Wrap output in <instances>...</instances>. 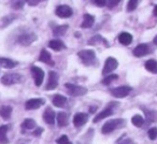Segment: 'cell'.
I'll list each match as a JSON object with an SVG mask.
<instances>
[{"mask_svg":"<svg viewBox=\"0 0 157 144\" xmlns=\"http://www.w3.org/2000/svg\"><path fill=\"white\" fill-rule=\"evenodd\" d=\"M36 40H37V36L33 32H24L18 37L17 42L20 44H22V45L27 46V45H30Z\"/></svg>","mask_w":157,"mask_h":144,"instance_id":"cell-6","label":"cell"},{"mask_svg":"<svg viewBox=\"0 0 157 144\" xmlns=\"http://www.w3.org/2000/svg\"><path fill=\"white\" fill-rule=\"evenodd\" d=\"M139 1L140 0H129L128 6H127V11L131 12V11H133V10H136V8L139 5Z\"/></svg>","mask_w":157,"mask_h":144,"instance_id":"cell-31","label":"cell"},{"mask_svg":"<svg viewBox=\"0 0 157 144\" xmlns=\"http://www.w3.org/2000/svg\"><path fill=\"white\" fill-rule=\"evenodd\" d=\"M67 30H68L67 25H61V26L56 27V28L54 29V31H53V33H54V36H56V37H61V36L65 35Z\"/></svg>","mask_w":157,"mask_h":144,"instance_id":"cell-28","label":"cell"},{"mask_svg":"<svg viewBox=\"0 0 157 144\" xmlns=\"http://www.w3.org/2000/svg\"><path fill=\"white\" fill-rule=\"evenodd\" d=\"M131 123L135 125L136 127H141L142 125L144 124V118L142 117L141 115H135L132 118H131Z\"/></svg>","mask_w":157,"mask_h":144,"instance_id":"cell-29","label":"cell"},{"mask_svg":"<svg viewBox=\"0 0 157 144\" xmlns=\"http://www.w3.org/2000/svg\"><path fill=\"white\" fill-rule=\"evenodd\" d=\"M56 15L60 18H68L72 15V9L69 7V6H58L56 8Z\"/></svg>","mask_w":157,"mask_h":144,"instance_id":"cell-10","label":"cell"},{"mask_svg":"<svg viewBox=\"0 0 157 144\" xmlns=\"http://www.w3.org/2000/svg\"><path fill=\"white\" fill-rule=\"evenodd\" d=\"M120 2H121V0H110L109 2H107V3H109V8H110V9H112L113 7L117 6Z\"/></svg>","mask_w":157,"mask_h":144,"instance_id":"cell-36","label":"cell"},{"mask_svg":"<svg viewBox=\"0 0 157 144\" xmlns=\"http://www.w3.org/2000/svg\"><path fill=\"white\" fill-rule=\"evenodd\" d=\"M42 132H43V129H42V128H38V129H36V130L33 131V135L38 137V135H40Z\"/></svg>","mask_w":157,"mask_h":144,"instance_id":"cell-38","label":"cell"},{"mask_svg":"<svg viewBox=\"0 0 157 144\" xmlns=\"http://www.w3.org/2000/svg\"><path fill=\"white\" fill-rule=\"evenodd\" d=\"M43 118H44V122L48 125H53L55 123V113L51 108H48V109L44 111L43 114Z\"/></svg>","mask_w":157,"mask_h":144,"instance_id":"cell-15","label":"cell"},{"mask_svg":"<svg viewBox=\"0 0 157 144\" xmlns=\"http://www.w3.org/2000/svg\"><path fill=\"white\" fill-rule=\"evenodd\" d=\"M58 86V74L55 71L48 72V81L45 86L46 90H53Z\"/></svg>","mask_w":157,"mask_h":144,"instance_id":"cell-9","label":"cell"},{"mask_svg":"<svg viewBox=\"0 0 157 144\" xmlns=\"http://www.w3.org/2000/svg\"><path fill=\"white\" fill-rule=\"evenodd\" d=\"M31 73H33V80H35V83L37 86H41V84L43 83L44 80V71L39 67H36L33 66L31 67Z\"/></svg>","mask_w":157,"mask_h":144,"instance_id":"cell-7","label":"cell"},{"mask_svg":"<svg viewBox=\"0 0 157 144\" xmlns=\"http://www.w3.org/2000/svg\"><path fill=\"white\" fill-rule=\"evenodd\" d=\"M48 46H50L52 50L56 51V52H59V51H61L63 48H65V44L63 43V42L60 41V40L58 39H54V40H51L50 43H48Z\"/></svg>","mask_w":157,"mask_h":144,"instance_id":"cell-20","label":"cell"},{"mask_svg":"<svg viewBox=\"0 0 157 144\" xmlns=\"http://www.w3.org/2000/svg\"><path fill=\"white\" fill-rule=\"evenodd\" d=\"M117 66H118V61L116 60L115 58H113V57L107 58V60H105V67H103V70H102L103 75L109 74L110 72L114 71V70L117 68Z\"/></svg>","mask_w":157,"mask_h":144,"instance_id":"cell-8","label":"cell"},{"mask_svg":"<svg viewBox=\"0 0 157 144\" xmlns=\"http://www.w3.org/2000/svg\"><path fill=\"white\" fill-rule=\"evenodd\" d=\"M100 42H102L103 44H105V46H109V44H108L107 40L103 39L101 36H95V37H93L92 39L88 41V44H90V45H97V44H99Z\"/></svg>","mask_w":157,"mask_h":144,"instance_id":"cell-27","label":"cell"},{"mask_svg":"<svg viewBox=\"0 0 157 144\" xmlns=\"http://www.w3.org/2000/svg\"><path fill=\"white\" fill-rule=\"evenodd\" d=\"M147 135H148V138H150L151 140L157 139V128H156V127H153V128H151L150 130H148Z\"/></svg>","mask_w":157,"mask_h":144,"instance_id":"cell-32","label":"cell"},{"mask_svg":"<svg viewBox=\"0 0 157 144\" xmlns=\"http://www.w3.org/2000/svg\"><path fill=\"white\" fill-rule=\"evenodd\" d=\"M44 104V100L41 98H33L29 99L28 101H26L25 103V109L26 110H36L39 109L40 107Z\"/></svg>","mask_w":157,"mask_h":144,"instance_id":"cell-11","label":"cell"},{"mask_svg":"<svg viewBox=\"0 0 157 144\" xmlns=\"http://www.w3.org/2000/svg\"><path fill=\"white\" fill-rule=\"evenodd\" d=\"M117 75L116 74H111V75H108L107 74V77L103 79V81H102V83L105 84V85H109V84H111L113 81H115V80H117Z\"/></svg>","mask_w":157,"mask_h":144,"instance_id":"cell-30","label":"cell"},{"mask_svg":"<svg viewBox=\"0 0 157 144\" xmlns=\"http://www.w3.org/2000/svg\"><path fill=\"white\" fill-rule=\"evenodd\" d=\"M42 1H44V0H27V3L29 6H37L38 3L42 2Z\"/></svg>","mask_w":157,"mask_h":144,"instance_id":"cell-37","label":"cell"},{"mask_svg":"<svg viewBox=\"0 0 157 144\" xmlns=\"http://www.w3.org/2000/svg\"><path fill=\"white\" fill-rule=\"evenodd\" d=\"M145 69L152 72L154 74H157V61L154 59H150L145 63Z\"/></svg>","mask_w":157,"mask_h":144,"instance_id":"cell-24","label":"cell"},{"mask_svg":"<svg viewBox=\"0 0 157 144\" xmlns=\"http://www.w3.org/2000/svg\"><path fill=\"white\" fill-rule=\"evenodd\" d=\"M12 114V108L10 105H2V107L0 108V116L5 119H8L10 118Z\"/></svg>","mask_w":157,"mask_h":144,"instance_id":"cell-23","label":"cell"},{"mask_svg":"<svg viewBox=\"0 0 157 144\" xmlns=\"http://www.w3.org/2000/svg\"><path fill=\"white\" fill-rule=\"evenodd\" d=\"M56 142H57V144H71V142L69 141V139H68V137L66 135L58 138V139L56 140Z\"/></svg>","mask_w":157,"mask_h":144,"instance_id":"cell-33","label":"cell"},{"mask_svg":"<svg viewBox=\"0 0 157 144\" xmlns=\"http://www.w3.org/2000/svg\"><path fill=\"white\" fill-rule=\"evenodd\" d=\"M118 144H133V142H132V140H131V139H126V140H124V141L121 142V143H118Z\"/></svg>","mask_w":157,"mask_h":144,"instance_id":"cell-39","label":"cell"},{"mask_svg":"<svg viewBox=\"0 0 157 144\" xmlns=\"http://www.w3.org/2000/svg\"><path fill=\"white\" fill-rule=\"evenodd\" d=\"M22 81V75L18 73H7L1 78V83L3 85H14L16 83H20Z\"/></svg>","mask_w":157,"mask_h":144,"instance_id":"cell-3","label":"cell"},{"mask_svg":"<svg viewBox=\"0 0 157 144\" xmlns=\"http://www.w3.org/2000/svg\"><path fill=\"white\" fill-rule=\"evenodd\" d=\"M95 23V17L90 14H84L83 15V22H82L81 26L82 28H90Z\"/></svg>","mask_w":157,"mask_h":144,"instance_id":"cell-16","label":"cell"},{"mask_svg":"<svg viewBox=\"0 0 157 144\" xmlns=\"http://www.w3.org/2000/svg\"><path fill=\"white\" fill-rule=\"evenodd\" d=\"M27 2V0H16V2L13 3V8L14 9H22L24 3Z\"/></svg>","mask_w":157,"mask_h":144,"instance_id":"cell-34","label":"cell"},{"mask_svg":"<svg viewBox=\"0 0 157 144\" xmlns=\"http://www.w3.org/2000/svg\"><path fill=\"white\" fill-rule=\"evenodd\" d=\"M39 60L44 63H48V65H54V63H53V60H52V56H51V54L46 50L41 51L40 56H39Z\"/></svg>","mask_w":157,"mask_h":144,"instance_id":"cell-18","label":"cell"},{"mask_svg":"<svg viewBox=\"0 0 157 144\" xmlns=\"http://www.w3.org/2000/svg\"><path fill=\"white\" fill-rule=\"evenodd\" d=\"M118 41L123 45H129L132 42V36L129 32H122L118 36Z\"/></svg>","mask_w":157,"mask_h":144,"instance_id":"cell-19","label":"cell"},{"mask_svg":"<svg viewBox=\"0 0 157 144\" xmlns=\"http://www.w3.org/2000/svg\"><path fill=\"white\" fill-rule=\"evenodd\" d=\"M66 88L68 89L69 95L73 97H78V96H83L87 93V89L83 86H78L75 84H70V83H66Z\"/></svg>","mask_w":157,"mask_h":144,"instance_id":"cell-4","label":"cell"},{"mask_svg":"<svg viewBox=\"0 0 157 144\" xmlns=\"http://www.w3.org/2000/svg\"><path fill=\"white\" fill-rule=\"evenodd\" d=\"M53 104L57 108H63L67 104V98L61 95H55L53 98Z\"/></svg>","mask_w":157,"mask_h":144,"instance_id":"cell-17","label":"cell"},{"mask_svg":"<svg viewBox=\"0 0 157 144\" xmlns=\"http://www.w3.org/2000/svg\"><path fill=\"white\" fill-rule=\"evenodd\" d=\"M88 116L85 113H76L73 117V124L75 127H81L87 122Z\"/></svg>","mask_w":157,"mask_h":144,"instance_id":"cell-13","label":"cell"},{"mask_svg":"<svg viewBox=\"0 0 157 144\" xmlns=\"http://www.w3.org/2000/svg\"><path fill=\"white\" fill-rule=\"evenodd\" d=\"M9 130V126L8 125H2L0 126V143L1 144H7L9 142L7 138V131Z\"/></svg>","mask_w":157,"mask_h":144,"instance_id":"cell-22","label":"cell"},{"mask_svg":"<svg viewBox=\"0 0 157 144\" xmlns=\"http://www.w3.org/2000/svg\"><path fill=\"white\" fill-rule=\"evenodd\" d=\"M150 53V46L147 44H139L137 47L133 50V55L136 57H142L145 56Z\"/></svg>","mask_w":157,"mask_h":144,"instance_id":"cell-12","label":"cell"},{"mask_svg":"<svg viewBox=\"0 0 157 144\" xmlns=\"http://www.w3.org/2000/svg\"><path fill=\"white\" fill-rule=\"evenodd\" d=\"M107 2H108V0H94L95 5L98 6V7H100V8L105 7V6L107 5Z\"/></svg>","mask_w":157,"mask_h":144,"instance_id":"cell-35","label":"cell"},{"mask_svg":"<svg viewBox=\"0 0 157 144\" xmlns=\"http://www.w3.org/2000/svg\"><path fill=\"white\" fill-rule=\"evenodd\" d=\"M57 123H58V126L63 127L68 124V115L65 112H60V113L57 114Z\"/></svg>","mask_w":157,"mask_h":144,"instance_id":"cell-25","label":"cell"},{"mask_svg":"<svg viewBox=\"0 0 157 144\" xmlns=\"http://www.w3.org/2000/svg\"><path fill=\"white\" fill-rule=\"evenodd\" d=\"M78 57L81 58L82 63L85 66H93L97 63L96 54H95L94 51L83 50V51H81V52H78Z\"/></svg>","mask_w":157,"mask_h":144,"instance_id":"cell-2","label":"cell"},{"mask_svg":"<svg viewBox=\"0 0 157 144\" xmlns=\"http://www.w3.org/2000/svg\"><path fill=\"white\" fill-rule=\"evenodd\" d=\"M0 66L5 69H12L16 66V63L10 58H5V57H0Z\"/></svg>","mask_w":157,"mask_h":144,"instance_id":"cell-21","label":"cell"},{"mask_svg":"<svg viewBox=\"0 0 157 144\" xmlns=\"http://www.w3.org/2000/svg\"><path fill=\"white\" fill-rule=\"evenodd\" d=\"M113 113H114L113 108H112L111 105H110V107H107L102 112H100V113H99L98 115L94 118V120H93V122L98 123V122H100L101 119H103V118H107V117H109V116H111Z\"/></svg>","mask_w":157,"mask_h":144,"instance_id":"cell-14","label":"cell"},{"mask_svg":"<svg viewBox=\"0 0 157 144\" xmlns=\"http://www.w3.org/2000/svg\"><path fill=\"white\" fill-rule=\"evenodd\" d=\"M125 124H126V122H125V119H123V118H115V119H111L103 125L102 133H105H105H111L112 131L124 127Z\"/></svg>","mask_w":157,"mask_h":144,"instance_id":"cell-1","label":"cell"},{"mask_svg":"<svg viewBox=\"0 0 157 144\" xmlns=\"http://www.w3.org/2000/svg\"><path fill=\"white\" fill-rule=\"evenodd\" d=\"M37 127V124L33 119L31 118H27L25 119L24 122L22 123V128L23 129H26V130H30V129H35Z\"/></svg>","mask_w":157,"mask_h":144,"instance_id":"cell-26","label":"cell"},{"mask_svg":"<svg viewBox=\"0 0 157 144\" xmlns=\"http://www.w3.org/2000/svg\"><path fill=\"white\" fill-rule=\"evenodd\" d=\"M131 90H132V88L129 87V86H120V87L110 89V93L115 98H124V97H127L130 94Z\"/></svg>","mask_w":157,"mask_h":144,"instance_id":"cell-5","label":"cell"},{"mask_svg":"<svg viewBox=\"0 0 157 144\" xmlns=\"http://www.w3.org/2000/svg\"><path fill=\"white\" fill-rule=\"evenodd\" d=\"M154 43H155V44H156V45H157V36H156V37L154 38Z\"/></svg>","mask_w":157,"mask_h":144,"instance_id":"cell-41","label":"cell"},{"mask_svg":"<svg viewBox=\"0 0 157 144\" xmlns=\"http://www.w3.org/2000/svg\"><path fill=\"white\" fill-rule=\"evenodd\" d=\"M153 13H154V15H155V16H156V17H157V5H156V6H155V7H154V11H153Z\"/></svg>","mask_w":157,"mask_h":144,"instance_id":"cell-40","label":"cell"}]
</instances>
